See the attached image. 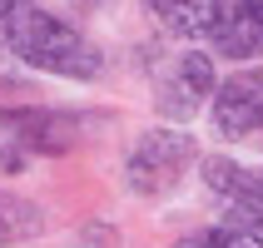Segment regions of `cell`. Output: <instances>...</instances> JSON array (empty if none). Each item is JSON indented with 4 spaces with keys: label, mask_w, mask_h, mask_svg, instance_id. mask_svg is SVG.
<instances>
[{
    "label": "cell",
    "mask_w": 263,
    "mask_h": 248,
    "mask_svg": "<svg viewBox=\"0 0 263 248\" xmlns=\"http://www.w3.org/2000/svg\"><path fill=\"white\" fill-rule=\"evenodd\" d=\"M10 50L35 70L50 74H70V80H89L100 74V55L89 50V40L80 30H70L65 20L45 10H15L10 20Z\"/></svg>",
    "instance_id": "obj_1"
},
{
    "label": "cell",
    "mask_w": 263,
    "mask_h": 248,
    "mask_svg": "<svg viewBox=\"0 0 263 248\" xmlns=\"http://www.w3.org/2000/svg\"><path fill=\"white\" fill-rule=\"evenodd\" d=\"M189 159H194L189 134L154 129V134H144V139L134 144V154H129V184L144 189V194H159V189H169V184L184 174Z\"/></svg>",
    "instance_id": "obj_2"
},
{
    "label": "cell",
    "mask_w": 263,
    "mask_h": 248,
    "mask_svg": "<svg viewBox=\"0 0 263 248\" xmlns=\"http://www.w3.org/2000/svg\"><path fill=\"white\" fill-rule=\"evenodd\" d=\"M214 124L223 139H249L263 134V74L243 70L214 89Z\"/></svg>",
    "instance_id": "obj_3"
},
{
    "label": "cell",
    "mask_w": 263,
    "mask_h": 248,
    "mask_svg": "<svg viewBox=\"0 0 263 248\" xmlns=\"http://www.w3.org/2000/svg\"><path fill=\"white\" fill-rule=\"evenodd\" d=\"M214 94V60L209 55H179L174 70L159 85V115L164 119H189L204 109V100Z\"/></svg>",
    "instance_id": "obj_4"
},
{
    "label": "cell",
    "mask_w": 263,
    "mask_h": 248,
    "mask_svg": "<svg viewBox=\"0 0 263 248\" xmlns=\"http://www.w3.org/2000/svg\"><path fill=\"white\" fill-rule=\"evenodd\" d=\"M204 179H209V189H214V194H223V199L234 204V214L249 223V228L263 234V179L243 174V169L229 164V159H209L204 164Z\"/></svg>",
    "instance_id": "obj_5"
},
{
    "label": "cell",
    "mask_w": 263,
    "mask_h": 248,
    "mask_svg": "<svg viewBox=\"0 0 263 248\" xmlns=\"http://www.w3.org/2000/svg\"><path fill=\"white\" fill-rule=\"evenodd\" d=\"M209 35H214V50L229 60L263 55V0H238L234 10H223V20Z\"/></svg>",
    "instance_id": "obj_6"
},
{
    "label": "cell",
    "mask_w": 263,
    "mask_h": 248,
    "mask_svg": "<svg viewBox=\"0 0 263 248\" xmlns=\"http://www.w3.org/2000/svg\"><path fill=\"white\" fill-rule=\"evenodd\" d=\"M149 10L159 15V25L174 30V35H209L223 20L229 0H149Z\"/></svg>",
    "instance_id": "obj_7"
},
{
    "label": "cell",
    "mask_w": 263,
    "mask_h": 248,
    "mask_svg": "<svg viewBox=\"0 0 263 248\" xmlns=\"http://www.w3.org/2000/svg\"><path fill=\"white\" fill-rule=\"evenodd\" d=\"M35 234H40V214H35L25 199L0 194V248L25 243V238H35Z\"/></svg>",
    "instance_id": "obj_8"
},
{
    "label": "cell",
    "mask_w": 263,
    "mask_h": 248,
    "mask_svg": "<svg viewBox=\"0 0 263 248\" xmlns=\"http://www.w3.org/2000/svg\"><path fill=\"white\" fill-rule=\"evenodd\" d=\"M179 248H263L253 228H204V234H189Z\"/></svg>",
    "instance_id": "obj_9"
},
{
    "label": "cell",
    "mask_w": 263,
    "mask_h": 248,
    "mask_svg": "<svg viewBox=\"0 0 263 248\" xmlns=\"http://www.w3.org/2000/svg\"><path fill=\"white\" fill-rule=\"evenodd\" d=\"M15 10V0H0V20H5V15H10Z\"/></svg>",
    "instance_id": "obj_10"
}]
</instances>
